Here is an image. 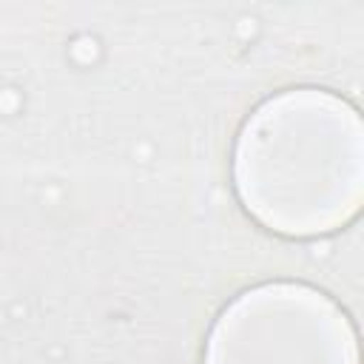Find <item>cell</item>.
<instances>
[{"instance_id": "6da1fadb", "label": "cell", "mask_w": 364, "mask_h": 364, "mask_svg": "<svg viewBox=\"0 0 364 364\" xmlns=\"http://www.w3.org/2000/svg\"><path fill=\"white\" fill-rule=\"evenodd\" d=\"M233 179L245 208L276 233L313 236L350 222L364 196L355 108L318 88L264 100L236 139Z\"/></svg>"}, {"instance_id": "7a4b0ae2", "label": "cell", "mask_w": 364, "mask_h": 364, "mask_svg": "<svg viewBox=\"0 0 364 364\" xmlns=\"http://www.w3.org/2000/svg\"><path fill=\"white\" fill-rule=\"evenodd\" d=\"M205 364H358V347L333 299L273 282L228 304L208 336Z\"/></svg>"}]
</instances>
